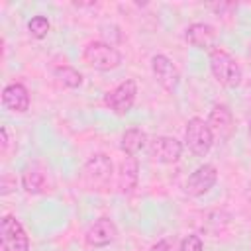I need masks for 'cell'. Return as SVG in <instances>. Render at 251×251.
Returning a JSON list of instances; mask_svg holds the SVG:
<instances>
[{
  "label": "cell",
  "instance_id": "1",
  "mask_svg": "<svg viewBox=\"0 0 251 251\" xmlns=\"http://www.w3.org/2000/svg\"><path fill=\"white\" fill-rule=\"evenodd\" d=\"M210 71L222 86L235 88L241 84L243 73L239 63L222 47H216L214 51H210Z\"/></svg>",
  "mask_w": 251,
  "mask_h": 251
},
{
  "label": "cell",
  "instance_id": "2",
  "mask_svg": "<svg viewBox=\"0 0 251 251\" xmlns=\"http://www.w3.org/2000/svg\"><path fill=\"white\" fill-rule=\"evenodd\" d=\"M82 59L88 67H92L96 71H102V73H108V71H114V69L120 67L122 53L110 43L90 41L82 51Z\"/></svg>",
  "mask_w": 251,
  "mask_h": 251
},
{
  "label": "cell",
  "instance_id": "3",
  "mask_svg": "<svg viewBox=\"0 0 251 251\" xmlns=\"http://www.w3.org/2000/svg\"><path fill=\"white\" fill-rule=\"evenodd\" d=\"M112 173H114L112 159L104 153H96L82 167V184L88 190H104L112 178Z\"/></svg>",
  "mask_w": 251,
  "mask_h": 251
},
{
  "label": "cell",
  "instance_id": "4",
  "mask_svg": "<svg viewBox=\"0 0 251 251\" xmlns=\"http://www.w3.org/2000/svg\"><path fill=\"white\" fill-rule=\"evenodd\" d=\"M184 143L196 157H206L214 145V133L202 118H190L184 127Z\"/></svg>",
  "mask_w": 251,
  "mask_h": 251
},
{
  "label": "cell",
  "instance_id": "5",
  "mask_svg": "<svg viewBox=\"0 0 251 251\" xmlns=\"http://www.w3.org/2000/svg\"><path fill=\"white\" fill-rule=\"evenodd\" d=\"M135 96H137V82L133 78H126L122 80L118 86H114L110 92H106L104 96V104L118 116H126L133 104H135Z\"/></svg>",
  "mask_w": 251,
  "mask_h": 251
},
{
  "label": "cell",
  "instance_id": "6",
  "mask_svg": "<svg viewBox=\"0 0 251 251\" xmlns=\"http://www.w3.org/2000/svg\"><path fill=\"white\" fill-rule=\"evenodd\" d=\"M2 251H29V237L24 226L14 216H4L0 222Z\"/></svg>",
  "mask_w": 251,
  "mask_h": 251
},
{
  "label": "cell",
  "instance_id": "7",
  "mask_svg": "<svg viewBox=\"0 0 251 251\" xmlns=\"http://www.w3.org/2000/svg\"><path fill=\"white\" fill-rule=\"evenodd\" d=\"M151 71L153 76L157 78V82L167 90V92H175L178 82H180V73L176 69V65L167 57V55H153L151 59Z\"/></svg>",
  "mask_w": 251,
  "mask_h": 251
},
{
  "label": "cell",
  "instance_id": "8",
  "mask_svg": "<svg viewBox=\"0 0 251 251\" xmlns=\"http://www.w3.org/2000/svg\"><path fill=\"white\" fill-rule=\"evenodd\" d=\"M149 153L155 161L171 165V163H176L180 159L182 143L176 137H171V135H157L149 145Z\"/></svg>",
  "mask_w": 251,
  "mask_h": 251
},
{
  "label": "cell",
  "instance_id": "9",
  "mask_svg": "<svg viewBox=\"0 0 251 251\" xmlns=\"http://www.w3.org/2000/svg\"><path fill=\"white\" fill-rule=\"evenodd\" d=\"M216 180H218L216 167L210 165V163H204L198 169H194V173L188 176V180L184 184V190L190 196H202L216 184Z\"/></svg>",
  "mask_w": 251,
  "mask_h": 251
},
{
  "label": "cell",
  "instance_id": "10",
  "mask_svg": "<svg viewBox=\"0 0 251 251\" xmlns=\"http://www.w3.org/2000/svg\"><path fill=\"white\" fill-rule=\"evenodd\" d=\"M118 237V227L110 218H98L90 224L84 239L90 247H106Z\"/></svg>",
  "mask_w": 251,
  "mask_h": 251
},
{
  "label": "cell",
  "instance_id": "11",
  "mask_svg": "<svg viewBox=\"0 0 251 251\" xmlns=\"http://www.w3.org/2000/svg\"><path fill=\"white\" fill-rule=\"evenodd\" d=\"M184 39L188 45L196 47V49H202V51H214L216 47V31L210 24H204V22H196V24H190L184 31Z\"/></svg>",
  "mask_w": 251,
  "mask_h": 251
},
{
  "label": "cell",
  "instance_id": "12",
  "mask_svg": "<svg viewBox=\"0 0 251 251\" xmlns=\"http://www.w3.org/2000/svg\"><path fill=\"white\" fill-rule=\"evenodd\" d=\"M208 126L214 133V139H227L233 133V116L226 104H216L210 110Z\"/></svg>",
  "mask_w": 251,
  "mask_h": 251
},
{
  "label": "cell",
  "instance_id": "13",
  "mask_svg": "<svg viewBox=\"0 0 251 251\" xmlns=\"http://www.w3.org/2000/svg\"><path fill=\"white\" fill-rule=\"evenodd\" d=\"M2 104L6 110L24 114L29 110V92L22 82H12L6 84L2 90Z\"/></svg>",
  "mask_w": 251,
  "mask_h": 251
},
{
  "label": "cell",
  "instance_id": "14",
  "mask_svg": "<svg viewBox=\"0 0 251 251\" xmlns=\"http://www.w3.org/2000/svg\"><path fill=\"white\" fill-rule=\"evenodd\" d=\"M139 178V161L135 155H126L118 167V188L124 194H129L137 186Z\"/></svg>",
  "mask_w": 251,
  "mask_h": 251
},
{
  "label": "cell",
  "instance_id": "15",
  "mask_svg": "<svg viewBox=\"0 0 251 251\" xmlns=\"http://www.w3.org/2000/svg\"><path fill=\"white\" fill-rule=\"evenodd\" d=\"M22 186L27 194H41L47 186V176L39 165H27L22 173Z\"/></svg>",
  "mask_w": 251,
  "mask_h": 251
},
{
  "label": "cell",
  "instance_id": "16",
  "mask_svg": "<svg viewBox=\"0 0 251 251\" xmlns=\"http://www.w3.org/2000/svg\"><path fill=\"white\" fill-rule=\"evenodd\" d=\"M145 141H147V135L141 127H129L124 135H122V141H120V149L126 153V155H135L139 153L143 147H145Z\"/></svg>",
  "mask_w": 251,
  "mask_h": 251
},
{
  "label": "cell",
  "instance_id": "17",
  "mask_svg": "<svg viewBox=\"0 0 251 251\" xmlns=\"http://www.w3.org/2000/svg\"><path fill=\"white\" fill-rule=\"evenodd\" d=\"M53 75H55V78L59 80V84H63V86H67V88H78V86L82 84V75H80L76 69L69 67V65L57 67Z\"/></svg>",
  "mask_w": 251,
  "mask_h": 251
},
{
  "label": "cell",
  "instance_id": "18",
  "mask_svg": "<svg viewBox=\"0 0 251 251\" xmlns=\"http://www.w3.org/2000/svg\"><path fill=\"white\" fill-rule=\"evenodd\" d=\"M49 29H51V24H49V20L45 16H33L27 22V31L35 39H43L49 33Z\"/></svg>",
  "mask_w": 251,
  "mask_h": 251
},
{
  "label": "cell",
  "instance_id": "19",
  "mask_svg": "<svg viewBox=\"0 0 251 251\" xmlns=\"http://www.w3.org/2000/svg\"><path fill=\"white\" fill-rule=\"evenodd\" d=\"M178 251H202V239L198 235H186L180 241V249Z\"/></svg>",
  "mask_w": 251,
  "mask_h": 251
},
{
  "label": "cell",
  "instance_id": "20",
  "mask_svg": "<svg viewBox=\"0 0 251 251\" xmlns=\"http://www.w3.org/2000/svg\"><path fill=\"white\" fill-rule=\"evenodd\" d=\"M175 249V241L173 239H159L153 247H151V251H173Z\"/></svg>",
  "mask_w": 251,
  "mask_h": 251
},
{
  "label": "cell",
  "instance_id": "21",
  "mask_svg": "<svg viewBox=\"0 0 251 251\" xmlns=\"http://www.w3.org/2000/svg\"><path fill=\"white\" fill-rule=\"evenodd\" d=\"M0 135H2V153H6V147H8V143H10V139H8V129H6V127H0Z\"/></svg>",
  "mask_w": 251,
  "mask_h": 251
},
{
  "label": "cell",
  "instance_id": "22",
  "mask_svg": "<svg viewBox=\"0 0 251 251\" xmlns=\"http://www.w3.org/2000/svg\"><path fill=\"white\" fill-rule=\"evenodd\" d=\"M249 137H251V120H249Z\"/></svg>",
  "mask_w": 251,
  "mask_h": 251
},
{
  "label": "cell",
  "instance_id": "23",
  "mask_svg": "<svg viewBox=\"0 0 251 251\" xmlns=\"http://www.w3.org/2000/svg\"><path fill=\"white\" fill-rule=\"evenodd\" d=\"M249 59H251V43H249Z\"/></svg>",
  "mask_w": 251,
  "mask_h": 251
}]
</instances>
